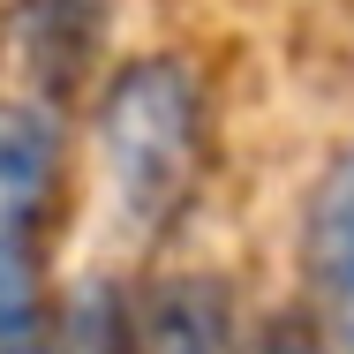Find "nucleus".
<instances>
[{
	"instance_id": "7ed1b4c3",
	"label": "nucleus",
	"mask_w": 354,
	"mask_h": 354,
	"mask_svg": "<svg viewBox=\"0 0 354 354\" xmlns=\"http://www.w3.org/2000/svg\"><path fill=\"white\" fill-rule=\"evenodd\" d=\"M301 264H309V286H317V301H324V317H332L339 354H354V143L332 158V174H324L317 196H309Z\"/></svg>"
},
{
	"instance_id": "39448f33",
	"label": "nucleus",
	"mask_w": 354,
	"mask_h": 354,
	"mask_svg": "<svg viewBox=\"0 0 354 354\" xmlns=\"http://www.w3.org/2000/svg\"><path fill=\"white\" fill-rule=\"evenodd\" d=\"M143 354H241L234 347V301L218 279H166L136 309Z\"/></svg>"
},
{
	"instance_id": "423d86ee",
	"label": "nucleus",
	"mask_w": 354,
	"mask_h": 354,
	"mask_svg": "<svg viewBox=\"0 0 354 354\" xmlns=\"http://www.w3.org/2000/svg\"><path fill=\"white\" fill-rule=\"evenodd\" d=\"M53 354H143L129 294L113 279H83L53 317Z\"/></svg>"
},
{
	"instance_id": "f03ea898",
	"label": "nucleus",
	"mask_w": 354,
	"mask_h": 354,
	"mask_svg": "<svg viewBox=\"0 0 354 354\" xmlns=\"http://www.w3.org/2000/svg\"><path fill=\"white\" fill-rule=\"evenodd\" d=\"M61 196V113L0 106V354L46 347V218Z\"/></svg>"
},
{
	"instance_id": "20e7f679",
	"label": "nucleus",
	"mask_w": 354,
	"mask_h": 354,
	"mask_svg": "<svg viewBox=\"0 0 354 354\" xmlns=\"http://www.w3.org/2000/svg\"><path fill=\"white\" fill-rule=\"evenodd\" d=\"M15 53H23L46 106L68 98L98 53V0H23L15 8Z\"/></svg>"
},
{
	"instance_id": "0eeeda50",
	"label": "nucleus",
	"mask_w": 354,
	"mask_h": 354,
	"mask_svg": "<svg viewBox=\"0 0 354 354\" xmlns=\"http://www.w3.org/2000/svg\"><path fill=\"white\" fill-rule=\"evenodd\" d=\"M257 354H324V339L309 332V317H272L264 339H257Z\"/></svg>"
},
{
	"instance_id": "f257e3e1",
	"label": "nucleus",
	"mask_w": 354,
	"mask_h": 354,
	"mask_svg": "<svg viewBox=\"0 0 354 354\" xmlns=\"http://www.w3.org/2000/svg\"><path fill=\"white\" fill-rule=\"evenodd\" d=\"M98 151H106V181L129 226L158 234L166 218L189 204L196 166H204V91L196 68L174 53H151L106 83L98 98Z\"/></svg>"
}]
</instances>
